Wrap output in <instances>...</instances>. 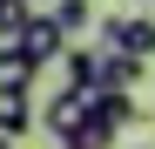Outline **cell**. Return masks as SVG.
Segmentation results:
<instances>
[{
  "label": "cell",
  "mask_w": 155,
  "mask_h": 149,
  "mask_svg": "<svg viewBox=\"0 0 155 149\" xmlns=\"http://www.w3.org/2000/svg\"><path fill=\"white\" fill-rule=\"evenodd\" d=\"M34 129V102H27V95H20V88H0V136H27Z\"/></svg>",
  "instance_id": "8992f818"
},
{
  "label": "cell",
  "mask_w": 155,
  "mask_h": 149,
  "mask_svg": "<svg viewBox=\"0 0 155 149\" xmlns=\"http://www.w3.org/2000/svg\"><path fill=\"white\" fill-rule=\"evenodd\" d=\"M142 68H148V61H135V54H121V47H108V54H101V74H94V88H128V95H135Z\"/></svg>",
  "instance_id": "5b68a950"
},
{
  "label": "cell",
  "mask_w": 155,
  "mask_h": 149,
  "mask_svg": "<svg viewBox=\"0 0 155 149\" xmlns=\"http://www.w3.org/2000/svg\"><path fill=\"white\" fill-rule=\"evenodd\" d=\"M0 149H14V142H7V136H0Z\"/></svg>",
  "instance_id": "30bf717a"
},
{
  "label": "cell",
  "mask_w": 155,
  "mask_h": 149,
  "mask_svg": "<svg viewBox=\"0 0 155 149\" xmlns=\"http://www.w3.org/2000/svg\"><path fill=\"white\" fill-rule=\"evenodd\" d=\"M34 74H41V68L20 54V47H0V88H20V95H27V88H34Z\"/></svg>",
  "instance_id": "52a82bcc"
},
{
  "label": "cell",
  "mask_w": 155,
  "mask_h": 149,
  "mask_svg": "<svg viewBox=\"0 0 155 149\" xmlns=\"http://www.w3.org/2000/svg\"><path fill=\"white\" fill-rule=\"evenodd\" d=\"M27 7H34V0H27Z\"/></svg>",
  "instance_id": "8fae6325"
},
{
  "label": "cell",
  "mask_w": 155,
  "mask_h": 149,
  "mask_svg": "<svg viewBox=\"0 0 155 149\" xmlns=\"http://www.w3.org/2000/svg\"><path fill=\"white\" fill-rule=\"evenodd\" d=\"M142 109H135V95H128V88H94V122H101V129H128V122H135Z\"/></svg>",
  "instance_id": "277c9868"
},
{
  "label": "cell",
  "mask_w": 155,
  "mask_h": 149,
  "mask_svg": "<svg viewBox=\"0 0 155 149\" xmlns=\"http://www.w3.org/2000/svg\"><path fill=\"white\" fill-rule=\"evenodd\" d=\"M88 115H94V88H61V95H47V136H54L61 149L88 129Z\"/></svg>",
  "instance_id": "6da1fadb"
},
{
  "label": "cell",
  "mask_w": 155,
  "mask_h": 149,
  "mask_svg": "<svg viewBox=\"0 0 155 149\" xmlns=\"http://www.w3.org/2000/svg\"><path fill=\"white\" fill-rule=\"evenodd\" d=\"M47 14H54V27L74 41V34H81L88 27V20H94V7H88V0H54V7H47Z\"/></svg>",
  "instance_id": "ba28073f"
},
{
  "label": "cell",
  "mask_w": 155,
  "mask_h": 149,
  "mask_svg": "<svg viewBox=\"0 0 155 149\" xmlns=\"http://www.w3.org/2000/svg\"><path fill=\"white\" fill-rule=\"evenodd\" d=\"M27 14H34L27 0H0V47H14V41H20V27H27Z\"/></svg>",
  "instance_id": "9c48e42d"
},
{
  "label": "cell",
  "mask_w": 155,
  "mask_h": 149,
  "mask_svg": "<svg viewBox=\"0 0 155 149\" xmlns=\"http://www.w3.org/2000/svg\"><path fill=\"white\" fill-rule=\"evenodd\" d=\"M14 47H20L34 68H47V61H61V54H68V34L54 27V14H27V27H20Z\"/></svg>",
  "instance_id": "7a4b0ae2"
},
{
  "label": "cell",
  "mask_w": 155,
  "mask_h": 149,
  "mask_svg": "<svg viewBox=\"0 0 155 149\" xmlns=\"http://www.w3.org/2000/svg\"><path fill=\"white\" fill-rule=\"evenodd\" d=\"M101 41L121 47V54H135V61H148V54H155V20H121V14H108V20H101Z\"/></svg>",
  "instance_id": "3957f363"
}]
</instances>
